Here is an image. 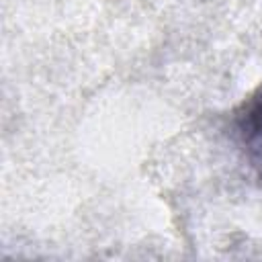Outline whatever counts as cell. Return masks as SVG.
I'll return each mask as SVG.
<instances>
[{"mask_svg": "<svg viewBox=\"0 0 262 262\" xmlns=\"http://www.w3.org/2000/svg\"><path fill=\"white\" fill-rule=\"evenodd\" d=\"M242 137L248 160L262 178V100L246 115L242 123Z\"/></svg>", "mask_w": 262, "mask_h": 262, "instance_id": "1", "label": "cell"}]
</instances>
